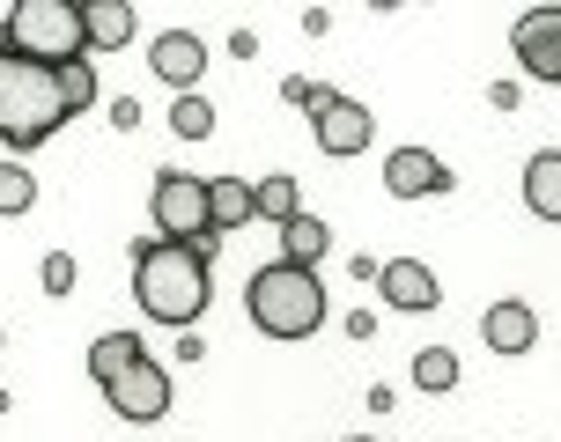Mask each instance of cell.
I'll return each mask as SVG.
<instances>
[{"label": "cell", "instance_id": "cell-1", "mask_svg": "<svg viewBox=\"0 0 561 442\" xmlns=\"http://www.w3.org/2000/svg\"><path fill=\"white\" fill-rule=\"evenodd\" d=\"M134 303L170 332H193L199 310L215 303V274L207 258H193L185 244H163V236H140L134 244Z\"/></svg>", "mask_w": 561, "mask_h": 442}, {"label": "cell", "instance_id": "cell-2", "mask_svg": "<svg viewBox=\"0 0 561 442\" xmlns=\"http://www.w3.org/2000/svg\"><path fill=\"white\" fill-rule=\"evenodd\" d=\"M67 89H59V67L23 53H0V148L8 155H30L67 126Z\"/></svg>", "mask_w": 561, "mask_h": 442}, {"label": "cell", "instance_id": "cell-3", "mask_svg": "<svg viewBox=\"0 0 561 442\" xmlns=\"http://www.w3.org/2000/svg\"><path fill=\"white\" fill-rule=\"evenodd\" d=\"M244 317H252L266 339H310V332L325 325V280L310 274V266L274 258V266H259V274L244 280Z\"/></svg>", "mask_w": 561, "mask_h": 442}, {"label": "cell", "instance_id": "cell-4", "mask_svg": "<svg viewBox=\"0 0 561 442\" xmlns=\"http://www.w3.org/2000/svg\"><path fill=\"white\" fill-rule=\"evenodd\" d=\"M8 53L45 59V67H75V59L89 53L75 0H15V8H8Z\"/></svg>", "mask_w": 561, "mask_h": 442}, {"label": "cell", "instance_id": "cell-5", "mask_svg": "<svg viewBox=\"0 0 561 442\" xmlns=\"http://www.w3.org/2000/svg\"><path fill=\"white\" fill-rule=\"evenodd\" d=\"M148 214H156V236L163 244H199L215 229V214H207V177H193V170H156Z\"/></svg>", "mask_w": 561, "mask_h": 442}, {"label": "cell", "instance_id": "cell-6", "mask_svg": "<svg viewBox=\"0 0 561 442\" xmlns=\"http://www.w3.org/2000/svg\"><path fill=\"white\" fill-rule=\"evenodd\" d=\"M104 406H112L118 420H134V428L163 420V414H170V369H163V361H140V369H126L118 384H104Z\"/></svg>", "mask_w": 561, "mask_h": 442}, {"label": "cell", "instance_id": "cell-7", "mask_svg": "<svg viewBox=\"0 0 561 442\" xmlns=\"http://www.w3.org/2000/svg\"><path fill=\"white\" fill-rule=\"evenodd\" d=\"M148 67H156V82H170L178 96H199L207 37H199V30H156V37H148Z\"/></svg>", "mask_w": 561, "mask_h": 442}, {"label": "cell", "instance_id": "cell-8", "mask_svg": "<svg viewBox=\"0 0 561 442\" xmlns=\"http://www.w3.org/2000/svg\"><path fill=\"white\" fill-rule=\"evenodd\" d=\"M510 45H517V59H525V74H533V82H554L561 89V8H533V15H517Z\"/></svg>", "mask_w": 561, "mask_h": 442}, {"label": "cell", "instance_id": "cell-9", "mask_svg": "<svg viewBox=\"0 0 561 442\" xmlns=\"http://www.w3.org/2000/svg\"><path fill=\"white\" fill-rule=\"evenodd\" d=\"M450 185H458L450 163L428 155V148H392V155H385V193L392 199H436V193H450Z\"/></svg>", "mask_w": 561, "mask_h": 442}, {"label": "cell", "instance_id": "cell-10", "mask_svg": "<svg viewBox=\"0 0 561 442\" xmlns=\"http://www.w3.org/2000/svg\"><path fill=\"white\" fill-rule=\"evenodd\" d=\"M377 295L392 310H407V317H421V310L444 303V280L428 274L421 258H385V266H377Z\"/></svg>", "mask_w": 561, "mask_h": 442}, {"label": "cell", "instance_id": "cell-11", "mask_svg": "<svg viewBox=\"0 0 561 442\" xmlns=\"http://www.w3.org/2000/svg\"><path fill=\"white\" fill-rule=\"evenodd\" d=\"M369 133H377V118H369V104H355V96H340L325 118H310V140L333 155V163H347V155H363Z\"/></svg>", "mask_w": 561, "mask_h": 442}, {"label": "cell", "instance_id": "cell-12", "mask_svg": "<svg viewBox=\"0 0 561 442\" xmlns=\"http://www.w3.org/2000/svg\"><path fill=\"white\" fill-rule=\"evenodd\" d=\"M480 339H488V354H533L539 347V310L503 295V303L480 310Z\"/></svg>", "mask_w": 561, "mask_h": 442}, {"label": "cell", "instance_id": "cell-13", "mask_svg": "<svg viewBox=\"0 0 561 442\" xmlns=\"http://www.w3.org/2000/svg\"><path fill=\"white\" fill-rule=\"evenodd\" d=\"M75 15H82V45L89 53L134 45V0H75Z\"/></svg>", "mask_w": 561, "mask_h": 442}, {"label": "cell", "instance_id": "cell-14", "mask_svg": "<svg viewBox=\"0 0 561 442\" xmlns=\"http://www.w3.org/2000/svg\"><path fill=\"white\" fill-rule=\"evenodd\" d=\"M148 361V347H140V332H104L96 347H89V376H96V391L118 384L126 369H140Z\"/></svg>", "mask_w": 561, "mask_h": 442}, {"label": "cell", "instance_id": "cell-15", "mask_svg": "<svg viewBox=\"0 0 561 442\" xmlns=\"http://www.w3.org/2000/svg\"><path fill=\"white\" fill-rule=\"evenodd\" d=\"M525 207L539 221H561V148H539L525 163Z\"/></svg>", "mask_w": 561, "mask_h": 442}, {"label": "cell", "instance_id": "cell-16", "mask_svg": "<svg viewBox=\"0 0 561 442\" xmlns=\"http://www.w3.org/2000/svg\"><path fill=\"white\" fill-rule=\"evenodd\" d=\"M252 214H259V221H274V229H288V221L304 214V185H296L288 170L259 177V185H252Z\"/></svg>", "mask_w": 561, "mask_h": 442}, {"label": "cell", "instance_id": "cell-17", "mask_svg": "<svg viewBox=\"0 0 561 442\" xmlns=\"http://www.w3.org/2000/svg\"><path fill=\"white\" fill-rule=\"evenodd\" d=\"M207 214H215V236H229V229H244L252 214V185L244 177H207Z\"/></svg>", "mask_w": 561, "mask_h": 442}, {"label": "cell", "instance_id": "cell-18", "mask_svg": "<svg viewBox=\"0 0 561 442\" xmlns=\"http://www.w3.org/2000/svg\"><path fill=\"white\" fill-rule=\"evenodd\" d=\"M325 251H333V229H325L318 214H296L288 229H280V258H288V266H310V274H318Z\"/></svg>", "mask_w": 561, "mask_h": 442}, {"label": "cell", "instance_id": "cell-19", "mask_svg": "<svg viewBox=\"0 0 561 442\" xmlns=\"http://www.w3.org/2000/svg\"><path fill=\"white\" fill-rule=\"evenodd\" d=\"M407 376H414V391H428V398H444V391H458V354H450V347H421Z\"/></svg>", "mask_w": 561, "mask_h": 442}, {"label": "cell", "instance_id": "cell-20", "mask_svg": "<svg viewBox=\"0 0 561 442\" xmlns=\"http://www.w3.org/2000/svg\"><path fill=\"white\" fill-rule=\"evenodd\" d=\"M30 207H37V177L8 155V163H0V214H30Z\"/></svg>", "mask_w": 561, "mask_h": 442}, {"label": "cell", "instance_id": "cell-21", "mask_svg": "<svg viewBox=\"0 0 561 442\" xmlns=\"http://www.w3.org/2000/svg\"><path fill=\"white\" fill-rule=\"evenodd\" d=\"M170 133L178 140H207L215 133V104H207V96H178V104H170Z\"/></svg>", "mask_w": 561, "mask_h": 442}, {"label": "cell", "instance_id": "cell-22", "mask_svg": "<svg viewBox=\"0 0 561 442\" xmlns=\"http://www.w3.org/2000/svg\"><path fill=\"white\" fill-rule=\"evenodd\" d=\"M59 89H67V111H75V118H82L89 104H96V59H75V67H59Z\"/></svg>", "mask_w": 561, "mask_h": 442}, {"label": "cell", "instance_id": "cell-23", "mask_svg": "<svg viewBox=\"0 0 561 442\" xmlns=\"http://www.w3.org/2000/svg\"><path fill=\"white\" fill-rule=\"evenodd\" d=\"M37 288H45V295H75V251H45Z\"/></svg>", "mask_w": 561, "mask_h": 442}, {"label": "cell", "instance_id": "cell-24", "mask_svg": "<svg viewBox=\"0 0 561 442\" xmlns=\"http://www.w3.org/2000/svg\"><path fill=\"white\" fill-rule=\"evenodd\" d=\"M280 104L310 111V104H318V82H310V74H288V82H280Z\"/></svg>", "mask_w": 561, "mask_h": 442}, {"label": "cell", "instance_id": "cell-25", "mask_svg": "<svg viewBox=\"0 0 561 442\" xmlns=\"http://www.w3.org/2000/svg\"><path fill=\"white\" fill-rule=\"evenodd\" d=\"M140 118H148V111H140V96H118V104H112V126H118V133H134Z\"/></svg>", "mask_w": 561, "mask_h": 442}, {"label": "cell", "instance_id": "cell-26", "mask_svg": "<svg viewBox=\"0 0 561 442\" xmlns=\"http://www.w3.org/2000/svg\"><path fill=\"white\" fill-rule=\"evenodd\" d=\"M517 96H525V82H488V104L495 111H517Z\"/></svg>", "mask_w": 561, "mask_h": 442}, {"label": "cell", "instance_id": "cell-27", "mask_svg": "<svg viewBox=\"0 0 561 442\" xmlns=\"http://www.w3.org/2000/svg\"><path fill=\"white\" fill-rule=\"evenodd\" d=\"M229 59H259V30H229Z\"/></svg>", "mask_w": 561, "mask_h": 442}, {"label": "cell", "instance_id": "cell-28", "mask_svg": "<svg viewBox=\"0 0 561 442\" xmlns=\"http://www.w3.org/2000/svg\"><path fill=\"white\" fill-rule=\"evenodd\" d=\"M333 30V8H304V37H325Z\"/></svg>", "mask_w": 561, "mask_h": 442}, {"label": "cell", "instance_id": "cell-29", "mask_svg": "<svg viewBox=\"0 0 561 442\" xmlns=\"http://www.w3.org/2000/svg\"><path fill=\"white\" fill-rule=\"evenodd\" d=\"M347 339H377V317L369 310H347Z\"/></svg>", "mask_w": 561, "mask_h": 442}, {"label": "cell", "instance_id": "cell-30", "mask_svg": "<svg viewBox=\"0 0 561 442\" xmlns=\"http://www.w3.org/2000/svg\"><path fill=\"white\" fill-rule=\"evenodd\" d=\"M0 53H8V15H0Z\"/></svg>", "mask_w": 561, "mask_h": 442}, {"label": "cell", "instance_id": "cell-31", "mask_svg": "<svg viewBox=\"0 0 561 442\" xmlns=\"http://www.w3.org/2000/svg\"><path fill=\"white\" fill-rule=\"evenodd\" d=\"M347 442H369V435H347Z\"/></svg>", "mask_w": 561, "mask_h": 442}]
</instances>
